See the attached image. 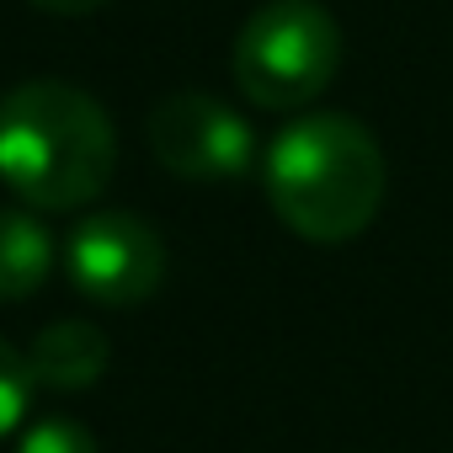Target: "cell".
<instances>
[{
  "label": "cell",
  "instance_id": "6da1fadb",
  "mask_svg": "<svg viewBox=\"0 0 453 453\" xmlns=\"http://www.w3.org/2000/svg\"><path fill=\"white\" fill-rule=\"evenodd\" d=\"M267 203L299 241H357L384 208L389 165L368 123L347 112H299L278 128L262 160Z\"/></svg>",
  "mask_w": 453,
  "mask_h": 453
},
{
  "label": "cell",
  "instance_id": "7a4b0ae2",
  "mask_svg": "<svg viewBox=\"0 0 453 453\" xmlns=\"http://www.w3.org/2000/svg\"><path fill=\"white\" fill-rule=\"evenodd\" d=\"M118 134L107 107L70 81H22L0 96V181L38 213H70L107 192Z\"/></svg>",
  "mask_w": 453,
  "mask_h": 453
},
{
  "label": "cell",
  "instance_id": "3957f363",
  "mask_svg": "<svg viewBox=\"0 0 453 453\" xmlns=\"http://www.w3.org/2000/svg\"><path fill=\"white\" fill-rule=\"evenodd\" d=\"M342 70V27L320 0H267L230 49L235 91L262 112H304Z\"/></svg>",
  "mask_w": 453,
  "mask_h": 453
},
{
  "label": "cell",
  "instance_id": "277c9868",
  "mask_svg": "<svg viewBox=\"0 0 453 453\" xmlns=\"http://www.w3.org/2000/svg\"><path fill=\"white\" fill-rule=\"evenodd\" d=\"M65 273L102 310H139L165 283V241L128 208H96L65 235Z\"/></svg>",
  "mask_w": 453,
  "mask_h": 453
},
{
  "label": "cell",
  "instance_id": "5b68a950",
  "mask_svg": "<svg viewBox=\"0 0 453 453\" xmlns=\"http://www.w3.org/2000/svg\"><path fill=\"white\" fill-rule=\"evenodd\" d=\"M150 155L181 181H241L257 160L251 123L213 91H165L150 118Z\"/></svg>",
  "mask_w": 453,
  "mask_h": 453
},
{
  "label": "cell",
  "instance_id": "8992f818",
  "mask_svg": "<svg viewBox=\"0 0 453 453\" xmlns=\"http://www.w3.org/2000/svg\"><path fill=\"white\" fill-rule=\"evenodd\" d=\"M27 363L38 389L54 395H86L91 384H102V373L112 368V342L102 326L91 320H54L27 342Z\"/></svg>",
  "mask_w": 453,
  "mask_h": 453
},
{
  "label": "cell",
  "instance_id": "52a82bcc",
  "mask_svg": "<svg viewBox=\"0 0 453 453\" xmlns=\"http://www.w3.org/2000/svg\"><path fill=\"white\" fill-rule=\"evenodd\" d=\"M59 262V241L38 208H0V304L33 299Z\"/></svg>",
  "mask_w": 453,
  "mask_h": 453
},
{
  "label": "cell",
  "instance_id": "ba28073f",
  "mask_svg": "<svg viewBox=\"0 0 453 453\" xmlns=\"http://www.w3.org/2000/svg\"><path fill=\"white\" fill-rule=\"evenodd\" d=\"M33 389H38V379H33L27 352H17L6 336H0V437L22 426V416L33 405Z\"/></svg>",
  "mask_w": 453,
  "mask_h": 453
},
{
  "label": "cell",
  "instance_id": "9c48e42d",
  "mask_svg": "<svg viewBox=\"0 0 453 453\" xmlns=\"http://www.w3.org/2000/svg\"><path fill=\"white\" fill-rule=\"evenodd\" d=\"M17 453H102V442L86 432V421L49 416V421H33V426L22 432Z\"/></svg>",
  "mask_w": 453,
  "mask_h": 453
},
{
  "label": "cell",
  "instance_id": "30bf717a",
  "mask_svg": "<svg viewBox=\"0 0 453 453\" xmlns=\"http://www.w3.org/2000/svg\"><path fill=\"white\" fill-rule=\"evenodd\" d=\"M38 12H49V17H91V12H102L107 0H33Z\"/></svg>",
  "mask_w": 453,
  "mask_h": 453
}]
</instances>
